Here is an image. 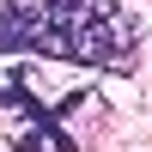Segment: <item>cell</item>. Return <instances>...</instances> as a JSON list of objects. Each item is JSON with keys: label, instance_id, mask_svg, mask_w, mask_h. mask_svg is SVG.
<instances>
[{"label": "cell", "instance_id": "cell-1", "mask_svg": "<svg viewBox=\"0 0 152 152\" xmlns=\"http://www.w3.org/2000/svg\"><path fill=\"white\" fill-rule=\"evenodd\" d=\"M0 49H37L73 67L128 73L140 24L116 0H0Z\"/></svg>", "mask_w": 152, "mask_h": 152}]
</instances>
